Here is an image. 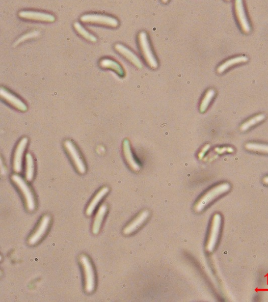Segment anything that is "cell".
I'll return each instance as SVG.
<instances>
[{"instance_id": "7402d4cb", "label": "cell", "mask_w": 268, "mask_h": 302, "mask_svg": "<svg viewBox=\"0 0 268 302\" xmlns=\"http://www.w3.org/2000/svg\"><path fill=\"white\" fill-rule=\"evenodd\" d=\"M265 118V116L264 114H259V115L253 116L252 118L247 120L246 122H244L243 124L241 125L240 130L241 131H246L250 128L253 127V126L264 121Z\"/></svg>"}, {"instance_id": "cb8c5ba5", "label": "cell", "mask_w": 268, "mask_h": 302, "mask_svg": "<svg viewBox=\"0 0 268 302\" xmlns=\"http://www.w3.org/2000/svg\"><path fill=\"white\" fill-rule=\"evenodd\" d=\"M244 146L249 151L268 154V145L267 144H262V143H247Z\"/></svg>"}, {"instance_id": "3957f363", "label": "cell", "mask_w": 268, "mask_h": 302, "mask_svg": "<svg viewBox=\"0 0 268 302\" xmlns=\"http://www.w3.org/2000/svg\"><path fill=\"white\" fill-rule=\"evenodd\" d=\"M138 38L139 48H140L145 61L151 68L157 69L159 66V64L157 62L155 55H154L152 49H151L146 32H140L138 34Z\"/></svg>"}, {"instance_id": "7a4b0ae2", "label": "cell", "mask_w": 268, "mask_h": 302, "mask_svg": "<svg viewBox=\"0 0 268 302\" xmlns=\"http://www.w3.org/2000/svg\"><path fill=\"white\" fill-rule=\"evenodd\" d=\"M80 21L86 24L116 28L119 26L118 20L114 17L100 14H86L80 17Z\"/></svg>"}, {"instance_id": "5b68a950", "label": "cell", "mask_w": 268, "mask_h": 302, "mask_svg": "<svg viewBox=\"0 0 268 302\" xmlns=\"http://www.w3.org/2000/svg\"><path fill=\"white\" fill-rule=\"evenodd\" d=\"M11 179H12V181L19 187L23 195H24L27 209L32 212V211L35 209L36 204H35L33 192H31L30 188H29L27 183H26V181L23 180V178L18 174L13 175Z\"/></svg>"}, {"instance_id": "9c48e42d", "label": "cell", "mask_w": 268, "mask_h": 302, "mask_svg": "<svg viewBox=\"0 0 268 302\" xmlns=\"http://www.w3.org/2000/svg\"><path fill=\"white\" fill-rule=\"evenodd\" d=\"M28 143L27 137H23L17 145L13 158V169L17 173H20L22 171V164L23 155L26 150V146Z\"/></svg>"}, {"instance_id": "9a60e30c", "label": "cell", "mask_w": 268, "mask_h": 302, "mask_svg": "<svg viewBox=\"0 0 268 302\" xmlns=\"http://www.w3.org/2000/svg\"><path fill=\"white\" fill-rule=\"evenodd\" d=\"M123 152L125 160L130 168L134 171H138L140 169V166L134 158L129 140L127 139H125L123 142Z\"/></svg>"}, {"instance_id": "ba28073f", "label": "cell", "mask_w": 268, "mask_h": 302, "mask_svg": "<svg viewBox=\"0 0 268 302\" xmlns=\"http://www.w3.org/2000/svg\"><path fill=\"white\" fill-rule=\"evenodd\" d=\"M18 15L20 18L28 21L54 23L56 20V18L52 14L39 11L23 10L20 11Z\"/></svg>"}, {"instance_id": "52a82bcc", "label": "cell", "mask_w": 268, "mask_h": 302, "mask_svg": "<svg viewBox=\"0 0 268 302\" xmlns=\"http://www.w3.org/2000/svg\"><path fill=\"white\" fill-rule=\"evenodd\" d=\"M64 146H65L70 157L71 158V160L78 171L81 174H84L86 171L85 164H84V161L74 143L71 140H66L64 142Z\"/></svg>"}, {"instance_id": "e0dca14e", "label": "cell", "mask_w": 268, "mask_h": 302, "mask_svg": "<svg viewBox=\"0 0 268 302\" xmlns=\"http://www.w3.org/2000/svg\"><path fill=\"white\" fill-rule=\"evenodd\" d=\"M248 61V58L243 55L236 57L226 60L219 66H218L217 71L218 73H222L228 70L230 67L237 65V64L246 63Z\"/></svg>"}, {"instance_id": "ac0fdd59", "label": "cell", "mask_w": 268, "mask_h": 302, "mask_svg": "<svg viewBox=\"0 0 268 302\" xmlns=\"http://www.w3.org/2000/svg\"><path fill=\"white\" fill-rule=\"evenodd\" d=\"M107 207L106 204L102 205L99 209L93 224L92 232L94 234H97L100 232V228L105 216L106 215Z\"/></svg>"}, {"instance_id": "83f0119b", "label": "cell", "mask_w": 268, "mask_h": 302, "mask_svg": "<svg viewBox=\"0 0 268 302\" xmlns=\"http://www.w3.org/2000/svg\"><path fill=\"white\" fill-rule=\"evenodd\" d=\"M161 1H162V3L166 4L167 3L169 0H161Z\"/></svg>"}, {"instance_id": "277c9868", "label": "cell", "mask_w": 268, "mask_h": 302, "mask_svg": "<svg viewBox=\"0 0 268 302\" xmlns=\"http://www.w3.org/2000/svg\"><path fill=\"white\" fill-rule=\"evenodd\" d=\"M221 227V216L219 214H215L212 219L211 228H210L206 250L209 252L214 251L217 245Z\"/></svg>"}, {"instance_id": "7c38bea8", "label": "cell", "mask_w": 268, "mask_h": 302, "mask_svg": "<svg viewBox=\"0 0 268 302\" xmlns=\"http://www.w3.org/2000/svg\"><path fill=\"white\" fill-rule=\"evenodd\" d=\"M114 48L115 51L119 53L122 56L126 58V59L130 61L131 63H132L134 66L138 67L139 69H141L142 67V64L141 61L137 55H136L134 52L131 51L129 49L127 48L122 44L117 43L115 45Z\"/></svg>"}, {"instance_id": "f1b7e54d", "label": "cell", "mask_w": 268, "mask_h": 302, "mask_svg": "<svg viewBox=\"0 0 268 302\" xmlns=\"http://www.w3.org/2000/svg\"><path fill=\"white\" fill-rule=\"evenodd\" d=\"M226 1H230V0H226Z\"/></svg>"}, {"instance_id": "d6986e66", "label": "cell", "mask_w": 268, "mask_h": 302, "mask_svg": "<svg viewBox=\"0 0 268 302\" xmlns=\"http://www.w3.org/2000/svg\"><path fill=\"white\" fill-rule=\"evenodd\" d=\"M100 65L102 68L108 69L115 71L119 76H123L124 72L122 67L118 63L115 61L109 59V58H104L100 62Z\"/></svg>"}, {"instance_id": "8992f818", "label": "cell", "mask_w": 268, "mask_h": 302, "mask_svg": "<svg viewBox=\"0 0 268 302\" xmlns=\"http://www.w3.org/2000/svg\"><path fill=\"white\" fill-rule=\"evenodd\" d=\"M80 262L83 267L84 276H85V290L87 293H91L94 291L95 286V276L94 268L91 261L85 255H81Z\"/></svg>"}, {"instance_id": "d4e9b609", "label": "cell", "mask_w": 268, "mask_h": 302, "mask_svg": "<svg viewBox=\"0 0 268 302\" xmlns=\"http://www.w3.org/2000/svg\"><path fill=\"white\" fill-rule=\"evenodd\" d=\"M39 32L37 31H33L30 32V33H26L23 35L21 37L19 38V39L16 42V45H19V44L23 42H25L26 40H27L29 39H33V38H35L39 36Z\"/></svg>"}, {"instance_id": "5bb4252c", "label": "cell", "mask_w": 268, "mask_h": 302, "mask_svg": "<svg viewBox=\"0 0 268 302\" xmlns=\"http://www.w3.org/2000/svg\"><path fill=\"white\" fill-rule=\"evenodd\" d=\"M149 216L150 213L147 210H144L139 213L138 216L124 228L123 233L125 235H130L135 232L144 224Z\"/></svg>"}, {"instance_id": "4fadbf2b", "label": "cell", "mask_w": 268, "mask_h": 302, "mask_svg": "<svg viewBox=\"0 0 268 302\" xmlns=\"http://www.w3.org/2000/svg\"><path fill=\"white\" fill-rule=\"evenodd\" d=\"M50 222V216L46 215L43 217L37 230L35 231L33 235L30 237V239H29V245H34L40 241V239H42L44 236V234H45L46 231H47Z\"/></svg>"}, {"instance_id": "603a6c76", "label": "cell", "mask_w": 268, "mask_h": 302, "mask_svg": "<svg viewBox=\"0 0 268 302\" xmlns=\"http://www.w3.org/2000/svg\"><path fill=\"white\" fill-rule=\"evenodd\" d=\"M215 95V92L214 89H209L205 94L202 99V102H201L200 110L201 112H205L210 104L212 101L213 98H214Z\"/></svg>"}, {"instance_id": "484cf974", "label": "cell", "mask_w": 268, "mask_h": 302, "mask_svg": "<svg viewBox=\"0 0 268 302\" xmlns=\"http://www.w3.org/2000/svg\"><path fill=\"white\" fill-rule=\"evenodd\" d=\"M209 148H210V145H206L205 147H204L202 149V151H201L199 154V157L202 158L204 156V155H205V154H206V152L209 150Z\"/></svg>"}, {"instance_id": "6da1fadb", "label": "cell", "mask_w": 268, "mask_h": 302, "mask_svg": "<svg viewBox=\"0 0 268 302\" xmlns=\"http://www.w3.org/2000/svg\"><path fill=\"white\" fill-rule=\"evenodd\" d=\"M231 185L226 183L220 184L212 188L197 202L194 206L195 211L198 213L202 212L215 199L228 192L231 190Z\"/></svg>"}, {"instance_id": "ffe728a7", "label": "cell", "mask_w": 268, "mask_h": 302, "mask_svg": "<svg viewBox=\"0 0 268 302\" xmlns=\"http://www.w3.org/2000/svg\"><path fill=\"white\" fill-rule=\"evenodd\" d=\"M74 27L75 30L77 31V33L82 37L83 39L93 43L97 42V38L96 37L94 34H91L90 32L86 30L85 28L83 27L80 23H74Z\"/></svg>"}, {"instance_id": "2e32d148", "label": "cell", "mask_w": 268, "mask_h": 302, "mask_svg": "<svg viewBox=\"0 0 268 302\" xmlns=\"http://www.w3.org/2000/svg\"><path fill=\"white\" fill-rule=\"evenodd\" d=\"M109 192V189L107 187H104L102 189L100 192H99L97 194L94 196V198L92 199L91 203L89 204L88 207L86 210L87 216H90L92 215L93 212L97 207L98 204L100 203L101 199H103L105 196H106Z\"/></svg>"}, {"instance_id": "8fae6325", "label": "cell", "mask_w": 268, "mask_h": 302, "mask_svg": "<svg viewBox=\"0 0 268 302\" xmlns=\"http://www.w3.org/2000/svg\"><path fill=\"white\" fill-rule=\"evenodd\" d=\"M0 95L7 103L10 104L11 106L15 108L17 110L22 111V112H26L27 110V107L21 99L11 93L10 91L5 89L4 87H1Z\"/></svg>"}, {"instance_id": "30bf717a", "label": "cell", "mask_w": 268, "mask_h": 302, "mask_svg": "<svg viewBox=\"0 0 268 302\" xmlns=\"http://www.w3.org/2000/svg\"><path fill=\"white\" fill-rule=\"evenodd\" d=\"M235 8L236 15H237L241 30L244 33H249L250 31V26L248 20L247 19L242 0H235Z\"/></svg>"}, {"instance_id": "44dd1931", "label": "cell", "mask_w": 268, "mask_h": 302, "mask_svg": "<svg viewBox=\"0 0 268 302\" xmlns=\"http://www.w3.org/2000/svg\"><path fill=\"white\" fill-rule=\"evenodd\" d=\"M34 165L33 157L30 153L26 155V178L27 181H31L33 179Z\"/></svg>"}, {"instance_id": "4316f807", "label": "cell", "mask_w": 268, "mask_h": 302, "mask_svg": "<svg viewBox=\"0 0 268 302\" xmlns=\"http://www.w3.org/2000/svg\"><path fill=\"white\" fill-rule=\"evenodd\" d=\"M264 183L268 185V176L263 179Z\"/></svg>"}]
</instances>
